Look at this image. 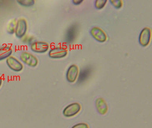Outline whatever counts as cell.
<instances>
[{"instance_id":"obj_20","label":"cell","mask_w":152,"mask_h":128,"mask_svg":"<svg viewBox=\"0 0 152 128\" xmlns=\"http://www.w3.org/2000/svg\"><path fill=\"white\" fill-rule=\"evenodd\" d=\"M83 2V0H73L72 2L75 5H79Z\"/></svg>"},{"instance_id":"obj_3","label":"cell","mask_w":152,"mask_h":128,"mask_svg":"<svg viewBox=\"0 0 152 128\" xmlns=\"http://www.w3.org/2000/svg\"><path fill=\"white\" fill-rule=\"evenodd\" d=\"M151 38V30L148 27H145L142 29L139 36V42L140 44L143 47L147 46Z\"/></svg>"},{"instance_id":"obj_18","label":"cell","mask_w":152,"mask_h":128,"mask_svg":"<svg viewBox=\"0 0 152 128\" xmlns=\"http://www.w3.org/2000/svg\"><path fill=\"white\" fill-rule=\"evenodd\" d=\"M34 38L33 36H29L28 35H25L24 37L22 38V41L24 43L26 44H30L31 45L33 42Z\"/></svg>"},{"instance_id":"obj_6","label":"cell","mask_w":152,"mask_h":128,"mask_svg":"<svg viewBox=\"0 0 152 128\" xmlns=\"http://www.w3.org/2000/svg\"><path fill=\"white\" fill-rule=\"evenodd\" d=\"M68 54V51L62 47H56L51 49L49 52L50 57L53 59H59L64 57Z\"/></svg>"},{"instance_id":"obj_2","label":"cell","mask_w":152,"mask_h":128,"mask_svg":"<svg viewBox=\"0 0 152 128\" xmlns=\"http://www.w3.org/2000/svg\"><path fill=\"white\" fill-rule=\"evenodd\" d=\"M20 59L23 63L29 66L35 67L38 65V60L36 57L27 52H21Z\"/></svg>"},{"instance_id":"obj_7","label":"cell","mask_w":152,"mask_h":128,"mask_svg":"<svg viewBox=\"0 0 152 128\" xmlns=\"http://www.w3.org/2000/svg\"><path fill=\"white\" fill-rule=\"evenodd\" d=\"M6 62L10 68L15 72H20L23 68V65L22 63L16 58L12 56L7 59Z\"/></svg>"},{"instance_id":"obj_17","label":"cell","mask_w":152,"mask_h":128,"mask_svg":"<svg viewBox=\"0 0 152 128\" xmlns=\"http://www.w3.org/2000/svg\"><path fill=\"white\" fill-rule=\"evenodd\" d=\"M109 1L116 9H120L123 5V2L121 0H110Z\"/></svg>"},{"instance_id":"obj_15","label":"cell","mask_w":152,"mask_h":128,"mask_svg":"<svg viewBox=\"0 0 152 128\" xmlns=\"http://www.w3.org/2000/svg\"><path fill=\"white\" fill-rule=\"evenodd\" d=\"M17 2L22 6L24 7H31L34 5L35 1L34 0H20L17 1Z\"/></svg>"},{"instance_id":"obj_5","label":"cell","mask_w":152,"mask_h":128,"mask_svg":"<svg viewBox=\"0 0 152 128\" xmlns=\"http://www.w3.org/2000/svg\"><path fill=\"white\" fill-rule=\"evenodd\" d=\"M81 109V107L79 103H72L64 109L63 114L66 117H72L77 114L80 112Z\"/></svg>"},{"instance_id":"obj_13","label":"cell","mask_w":152,"mask_h":128,"mask_svg":"<svg viewBox=\"0 0 152 128\" xmlns=\"http://www.w3.org/2000/svg\"><path fill=\"white\" fill-rule=\"evenodd\" d=\"M91 71V68H86L81 70L78 77V82L82 83L87 80L90 75Z\"/></svg>"},{"instance_id":"obj_14","label":"cell","mask_w":152,"mask_h":128,"mask_svg":"<svg viewBox=\"0 0 152 128\" xmlns=\"http://www.w3.org/2000/svg\"><path fill=\"white\" fill-rule=\"evenodd\" d=\"M17 21L15 19H13L9 22L7 26V32L10 34H13L15 33Z\"/></svg>"},{"instance_id":"obj_10","label":"cell","mask_w":152,"mask_h":128,"mask_svg":"<svg viewBox=\"0 0 152 128\" xmlns=\"http://www.w3.org/2000/svg\"><path fill=\"white\" fill-rule=\"evenodd\" d=\"M97 111L101 115H104L106 113L108 109L107 104L104 100L102 98L96 99L95 102Z\"/></svg>"},{"instance_id":"obj_16","label":"cell","mask_w":152,"mask_h":128,"mask_svg":"<svg viewBox=\"0 0 152 128\" xmlns=\"http://www.w3.org/2000/svg\"><path fill=\"white\" fill-rule=\"evenodd\" d=\"M107 2V0H96L95 1V7L98 9H101L104 7L106 4Z\"/></svg>"},{"instance_id":"obj_8","label":"cell","mask_w":152,"mask_h":128,"mask_svg":"<svg viewBox=\"0 0 152 128\" xmlns=\"http://www.w3.org/2000/svg\"><path fill=\"white\" fill-rule=\"evenodd\" d=\"M90 34L95 40L99 42H104L107 39L106 34L101 28L98 27L92 28L91 29Z\"/></svg>"},{"instance_id":"obj_9","label":"cell","mask_w":152,"mask_h":128,"mask_svg":"<svg viewBox=\"0 0 152 128\" xmlns=\"http://www.w3.org/2000/svg\"><path fill=\"white\" fill-rule=\"evenodd\" d=\"M79 73V68L75 65H72L68 68L66 73V78L70 83H73L76 81Z\"/></svg>"},{"instance_id":"obj_19","label":"cell","mask_w":152,"mask_h":128,"mask_svg":"<svg viewBox=\"0 0 152 128\" xmlns=\"http://www.w3.org/2000/svg\"><path fill=\"white\" fill-rule=\"evenodd\" d=\"M72 128H89V126L87 124L81 123L75 124Z\"/></svg>"},{"instance_id":"obj_12","label":"cell","mask_w":152,"mask_h":128,"mask_svg":"<svg viewBox=\"0 0 152 128\" xmlns=\"http://www.w3.org/2000/svg\"><path fill=\"white\" fill-rule=\"evenodd\" d=\"M77 26L72 25L68 29L66 33V41L69 44L73 41L77 34Z\"/></svg>"},{"instance_id":"obj_1","label":"cell","mask_w":152,"mask_h":128,"mask_svg":"<svg viewBox=\"0 0 152 128\" xmlns=\"http://www.w3.org/2000/svg\"><path fill=\"white\" fill-rule=\"evenodd\" d=\"M27 30V23L26 20L21 18L17 21L15 34L18 38H22L26 34Z\"/></svg>"},{"instance_id":"obj_11","label":"cell","mask_w":152,"mask_h":128,"mask_svg":"<svg viewBox=\"0 0 152 128\" xmlns=\"http://www.w3.org/2000/svg\"><path fill=\"white\" fill-rule=\"evenodd\" d=\"M12 52L13 49L10 46L5 45L0 47V61L9 57Z\"/></svg>"},{"instance_id":"obj_21","label":"cell","mask_w":152,"mask_h":128,"mask_svg":"<svg viewBox=\"0 0 152 128\" xmlns=\"http://www.w3.org/2000/svg\"><path fill=\"white\" fill-rule=\"evenodd\" d=\"M2 83V79L1 77L0 76V87L1 86Z\"/></svg>"},{"instance_id":"obj_4","label":"cell","mask_w":152,"mask_h":128,"mask_svg":"<svg viewBox=\"0 0 152 128\" xmlns=\"http://www.w3.org/2000/svg\"><path fill=\"white\" fill-rule=\"evenodd\" d=\"M31 50L37 53H43L47 52L49 49V45L48 43L44 41H36L30 45Z\"/></svg>"}]
</instances>
